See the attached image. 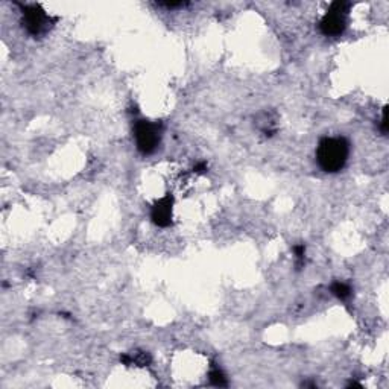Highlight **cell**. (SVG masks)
Instances as JSON below:
<instances>
[{
    "instance_id": "7a4b0ae2",
    "label": "cell",
    "mask_w": 389,
    "mask_h": 389,
    "mask_svg": "<svg viewBox=\"0 0 389 389\" xmlns=\"http://www.w3.org/2000/svg\"><path fill=\"white\" fill-rule=\"evenodd\" d=\"M351 8V3L349 2H333L327 12L319 22V31H321L325 37H339L342 36L344 31L349 25V12Z\"/></svg>"
},
{
    "instance_id": "5b68a950",
    "label": "cell",
    "mask_w": 389,
    "mask_h": 389,
    "mask_svg": "<svg viewBox=\"0 0 389 389\" xmlns=\"http://www.w3.org/2000/svg\"><path fill=\"white\" fill-rule=\"evenodd\" d=\"M172 210H173V197L171 193L164 194L162 199L155 201L151 208V219L157 227L172 225Z\"/></svg>"
},
{
    "instance_id": "3957f363",
    "label": "cell",
    "mask_w": 389,
    "mask_h": 389,
    "mask_svg": "<svg viewBox=\"0 0 389 389\" xmlns=\"http://www.w3.org/2000/svg\"><path fill=\"white\" fill-rule=\"evenodd\" d=\"M163 127L160 122L152 121H137L134 125V138L137 149L142 152L143 155H149L155 152L160 142H162Z\"/></svg>"
},
{
    "instance_id": "277c9868",
    "label": "cell",
    "mask_w": 389,
    "mask_h": 389,
    "mask_svg": "<svg viewBox=\"0 0 389 389\" xmlns=\"http://www.w3.org/2000/svg\"><path fill=\"white\" fill-rule=\"evenodd\" d=\"M22 22L31 36L40 37L51 31L55 20L40 5H26L23 6Z\"/></svg>"
},
{
    "instance_id": "9c48e42d",
    "label": "cell",
    "mask_w": 389,
    "mask_h": 389,
    "mask_svg": "<svg viewBox=\"0 0 389 389\" xmlns=\"http://www.w3.org/2000/svg\"><path fill=\"white\" fill-rule=\"evenodd\" d=\"M388 128H389V123H388V107H385V108H384V116H381V123H380L381 133L386 134V133H388Z\"/></svg>"
},
{
    "instance_id": "ba28073f",
    "label": "cell",
    "mask_w": 389,
    "mask_h": 389,
    "mask_svg": "<svg viewBox=\"0 0 389 389\" xmlns=\"http://www.w3.org/2000/svg\"><path fill=\"white\" fill-rule=\"evenodd\" d=\"M294 254H295V262L297 266L301 268L304 265V259H305V247L303 245H295L294 247Z\"/></svg>"
},
{
    "instance_id": "8992f818",
    "label": "cell",
    "mask_w": 389,
    "mask_h": 389,
    "mask_svg": "<svg viewBox=\"0 0 389 389\" xmlns=\"http://www.w3.org/2000/svg\"><path fill=\"white\" fill-rule=\"evenodd\" d=\"M331 294L338 297L339 300H347V298L351 297V288L347 283L335 281L331 284Z\"/></svg>"
},
{
    "instance_id": "6da1fadb",
    "label": "cell",
    "mask_w": 389,
    "mask_h": 389,
    "mask_svg": "<svg viewBox=\"0 0 389 389\" xmlns=\"http://www.w3.org/2000/svg\"><path fill=\"white\" fill-rule=\"evenodd\" d=\"M350 143L345 137H324L316 148V162L324 172L336 173L349 162Z\"/></svg>"
},
{
    "instance_id": "52a82bcc",
    "label": "cell",
    "mask_w": 389,
    "mask_h": 389,
    "mask_svg": "<svg viewBox=\"0 0 389 389\" xmlns=\"http://www.w3.org/2000/svg\"><path fill=\"white\" fill-rule=\"evenodd\" d=\"M210 381L214 386H227L228 381L224 371L221 370L219 366H212V371H210Z\"/></svg>"
}]
</instances>
